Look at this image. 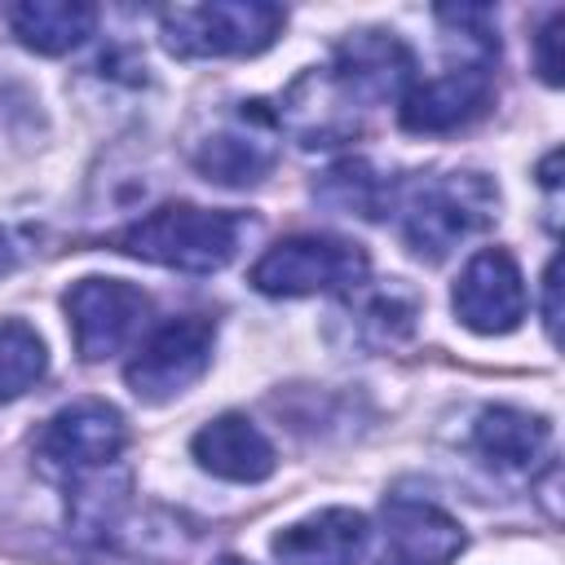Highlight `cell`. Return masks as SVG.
<instances>
[{
	"label": "cell",
	"instance_id": "6da1fadb",
	"mask_svg": "<svg viewBox=\"0 0 565 565\" xmlns=\"http://www.w3.org/2000/svg\"><path fill=\"white\" fill-rule=\"evenodd\" d=\"M252 234V221L243 212H221V207H194V203H163L146 212L141 221L124 225L110 234V247L163 269L181 274H216L225 269L243 238Z\"/></svg>",
	"mask_w": 565,
	"mask_h": 565
},
{
	"label": "cell",
	"instance_id": "7a4b0ae2",
	"mask_svg": "<svg viewBox=\"0 0 565 565\" xmlns=\"http://www.w3.org/2000/svg\"><path fill=\"white\" fill-rule=\"evenodd\" d=\"M397 203L402 216V238L415 256L441 260L450 256L463 238L490 225L494 216V190L477 172H446L411 185Z\"/></svg>",
	"mask_w": 565,
	"mask_h": 565
},
{
	"label": "cell",
	"instance_id": "3957f363",
	"mask_svg": "<svg viewBox=\"0 0 565 565\" xmlns=\"http://www.w3.org/2000/svg\"><path fill=\"white\" fill-rule=\"evenodd\" d=\"M287 13L265 0H212L163 9V44L177 57H252L269 49Z\"/></svg>",
	"mask_w": 565,
	"mask_h": 565
},
{
	"label": "cell",
	"instance_id": "277c9868",
	"mask_svg": "<svg viewBox=\"0 0 565 565\" xmlns=\"http://www.w3.org/2000/svg\"><path fill=\"white\" fill-rule=\"evenodd\" d=\"M362 278H366V252L349 238H327V234H291L252 265V287L265 296L349 291L362 287Z\"/></svg>",
	"mask_w": 565,
	"mask_h": 565
},
{
	"label": "cell",
	"instance_id": "5b68a950",
	"mask_svg": "<svg viewBox=\"0 0 565 565\" xmlns=\"http://www.w3.org/2000/svg\"><path fill=\"white\" fill-rule=\"evenodd\" d=\"M128 446L124 415L102 397H79L44 419L35 437V459L49 477L79 481L88 472L110 468Z\"/></svg>",
	"mask_w": 565,
	"mask_h": 565
},
{
	"label": "cell",
	"instance_id": "8992f818",
	"mask_svg": "<svg viewBox=\"0 0 565 565\" xmlns=\"http://www.w3.org/2000/svg\"><path fill=\"white\" fill-rule=\"evenodd\" d=\"M212 340H216V327L207 318H168L163 327H154L132 362L124 366V380L128 388L141 397V402H168L177 393H185L212 362Z\"/></svg>",
	"mask_w": 565,
	"mask_h": 565
},
{
	"label": "cell",
	"instance_id": "52a82bcc",
	"mask_svg": "<svg viewBox=\"0 0 565 565\" xmlns=\"http://www.w3.org/2000/svg\"><path fill=\"white\" fill-rule=\"evenodd\" d=\"M146 313H150V296L124 278H79L66 291V322L79 358L88 362H102L119 353L128 340H137Z\"/></svg>",
	"mask_w": 565,
	"mask_h": 565
},
{
	"label": "cell",
	"instance_id": "ba28073f",
	"mask_svg": "<svg viewBox=\"0 0 565 565\" xmlns=\"http://www.w3.org/2000/svg\"><path fill=\"white\" fill-rule=\"evenodd\" d=\"M455 318L477 335H508L525 318V282L503 247H481L455 278Z\"/></svg>",
	"mask_w": 565,
	"mask_h": 565
},
{
	"label": "cell",
	"instance_id": "9c48e42d",
	"mask_svg": "<svg viewBox=\"0 0 565 565\" xmlns=\"http://www.w3.org/2000/svg\"><path fill=\"white\" fill-rule=\"evenodd\" d=\"M490 97H494L490 66L486 62H455L450 71L406 88L397 119L415 137H437V132H455V128H468L472 119H481Z\"/></svg>",
	"mask_w": 565,
	"mask_h": 565
},
{
	"label": "cell",
	"instance_id": "30bf717a",
	"mask_svg": "<svg viewBox=\"0 0 565 565\" xmlns=\"http://www.w3.org/2000/svg\"><path fill=\"white\" fill-rule=\"evenodd\" d=\"M411 71L415 57L393 31H358L335 49L331 84L344 102H388L406 93Z\"/></svg>",
	"mask_w": 565,
	"mask_h": 565
},
{
	"label": "cell",
	"instance_id": "8fae6325",
	"mask_svg": "<svg viewBox=\"0 0 565 565\" xmlns=\"http://www.w3.org/2000/svg\"><path fill=\"white\" fill-rule=\"evenodd\" d=\"M269 128H274V115L260 102H247L243 115L230 128L212 132L194 150V168L207 181H221V185H252V181H260L278 163V146H274Z\"/></svg>",
	"mask_w": 565,
	"mask_h": 565
},
{
	"label": "cell",
	"instance_id": "7c38bea8",
	"mask_svg": "<svg viewBox=\"0 0 565 565\" xmlns=\"http://www.w3.org/2000/svg\"><path fill=\"white\" fill-rule=\"evenodd\" d=\"M463 552V530L455 516L424 499L384 503V552L375 565H450Z\"/></svg>",
	"mask_w": 565,
	"mask_h": 565
},
{
	"label": "cell",
	"instance_id": "4fadbf2b",
	"mask_svg": "<svg viewBox=\"0 0 565 565\" xmlns=\"http://www.w3.org/2000/svg\"><path fill=\"white\" fill-rule=\"evenodd\" d=\"M371 525L353 508H322L274 539V556L282 565H358L366 552Z\"/></svg>",
	"mask_w": 565,
	"mask_h": 565
},
{
	"label": "cell",
	"instance_id": "5bb4252c",
	"mask_svg": "<svg viewBox=\"0 0 565 565\" xmlns=\"http://www.w3.org/2000/svg\"><path fill=\"white\" fill-rule=\"evenodd\" d=\"M190 450L212 477H225V481H238V486H256L278 468L269 437L247 415H234V411L203 424L194 433Z\"/></svg>",
	"mask_w": 565,
	"mask_h": 565
},
{
	"label": "cell",
	"instance_id": "9a60e30c",
	"mask_svg": "<svg viewBox=\"0 0 565 565\" xmlns=\"http://www.w3.org/2000/svg\"><path fill=\"white\" fill-rule=\"evenodd\" d=\"M547 419L516 406H490L472 424V450L499 472H525L547 450Z\"/></svg>",
	"mask_w": 565,
	"mask_h": 565
},
{
	"label": "cell",
	"instance_id": "2e32d148",
	"mask_svg": "<svg viewBox=\"0 0 565 565\" xmlns=\"http://www.w3.org/2000/svg\"><path fill=\"white\" fill-rule=\"evenodd\" d=\"M9 26L26 49L57 57V53H71L75 44H84L93 35L97 9L79 4V0H22L9 9Z\"/></svg>",
	"mask_w": 565,
	"mask_h": 565
},
{
	"label": "cell",
	"instance_id": "e0dca14e",
	"mask_svg": "<svg viewBox=\"0 0 565 565\" xmlns=\"http://www.w3.org/2000/svg\"><path fill=\"white\" fill-rule=\"evenodd\" d=\"M49 371L44 340L22 318H0V402L22 397Z\"/></svg>",
	"mask_w": 565,
	"mask_h": 565
},
{
	"label": "cell",
	"instance_id": "ac0fdd59",
	"mask_svg": "<svg viewBox=\"0 0 565 565\" xmlns=\"http://www.w3.org/2000/svg\"><path fill=\"white\" fill-rule=\"evenodd\" d=\"M331 207H344V212H358V216H384V203L393 207V185L362 159H344L335 163L327 177H322V190H318Z\"/></svg>",
	"mask_w": 565,
	"mask_h": 565
},
{
	"label": "cell",
	"instance_id": "d6986e66",
	"mask_svg": "<svg viewBox=\"0 0 565 565\" xmlns=\"http://www.w3.org/2000/svg\"><path fill=\"white\" fill-rule=\"evenodd\" d=\"M415 313H419V300L406 291V287H380L366 296L362 313H358V327L366 331L371 344H397L415 331Z\"/></svg>",
	"mask_w": 565,
	"mask_h": 565
},
{
	"label": "cell",
	"instance_id": "ffe728a7",
	"mask_svg": "<svg viewBox=\"0 0 565 565\" xmlns=\"http://www.w3.org/2000/svg\"><path fill=\"white\" fill-rule=\"evenodd\" d=\"M561 26H565V18L552 13L547 26L534 35V62H539V75L547 84H561Z\"/></svg>",
	"mask_w": 565,
	"mask_h": 565
},
{
	"label": "cell",
	"instance_id": "44dd1931",
	"mask_svg": "<svg viewBox=\"0 0 565 565\" xmlns=\"http://www.w3.org/2000/svg\"><path fill=\"white\" fill-rule=\"evenodd\" d=\"M543 291H547V309H543V322H547V335L556 340V322H561V318H556V313H561V309H556V256L547 260V274H543Z\"/></svg>",
	"mask_w": 565,
	"mask_h": 565
},
{
	"label": "cell",
	"instance_id": "7402d4cb",
	"mask_svg": "<svg viewBox=\"0 0 565 565\" xmlns=\"http://www.w3.org/2000/svg\"><path fill=\"white\" fill-rule=\"evenodd\" d=\"M216 565H247V561H238V556H221Z\"/></svg>",
	"mask_w": 565,
	"mask_h": 565
}]
</instances>
